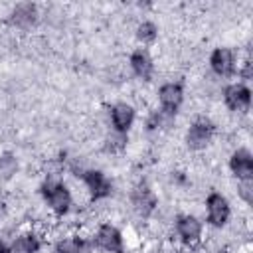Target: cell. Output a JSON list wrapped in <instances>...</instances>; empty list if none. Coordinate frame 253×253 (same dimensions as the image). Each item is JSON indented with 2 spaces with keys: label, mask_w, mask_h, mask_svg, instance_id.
I'll return each instance as SVG.
<instances>
[{
  "label": "cell",
  "mask_w": 253,
  "mask_h": 253,
  "mask_svg": "<svg viewBox=\"0 0 253 253\" xmlns=\"http://www.w3.org/2000/svg\"><path fill=\"white\" fill-rule=\"evenodd\" d=\"M43 196L49 204V208L55 211V213H65L71 206V194L69 190L59 184L55 178H47L45 184H43Z\"/></svg>",
  "instance_id": "6da1fadb"
},
{
  "label": "cell",
  "mask_w": 253,
  "mask_h": 253,
  "mask_svg": "<svg viewBox=\"0 0 253 253\" xmlns=\"http://www.w3.org/2000/svg\"><path fill=\"white\" fill-rule=\"evenodd\" d=\"M211 134H213V125L208 121V119H200L196 121L188 134H186V140H188V146L194 148V150H200V148H206V144L211 140Z\"/></svg>",
  "instance_id": "7a4b0ae2"
},
{
  "label": "cell",
  "mask_w": 253,
  "mask_h": 253,
  "mask_svg": "<svg viewBox=\"0 0 253 253\" xmlns=\"http://www.w3.org/2000/svg\"><path fill=\"white\" fill-rule=\"evenodd\" d=\"M81 176H83V182H85V186H87V190H89L93 200H101V198L111 194V182L107 180V176L103 172L85 170Z\"/></svg>",
  "instance_id": "3957f363"
},
{
  "label": "cell",
  "mask_w": 253,
  "mask_h": 253,
  "mask_svg": "<svg viewBox=\"0 0 253 253\" xmlns=\"http://www.w3.org/2000/svg\"><path fill=\"white\" fill-rule=\"evenodd\" d=\"M206 208H208V219L213 225H223L229 219V204L221 194L217 192L210 194L206 200Z\"/></svg>",
  "instance_id": "277c9868"
},
{
  "label": "cell",
  "mask_w": 253,
  "mask_h": 253,
  "mask_svg": "<svg viewBox=\"0 0 253 253\" xmlns=\"http://www.w3.org/2000/svg\"><path fill=\"white\" fill-rule=\"evenodd\" d=\"M97 245L109 253H123V235L117 227L105 223L99 227L97 231V237H95Z\"/></svg>",
  "instance_id": "5b68a950"
},
{
  "label": "cell",
  "mask_w": 253,
  "mask_h": 253,
  "mask_svg": "<svg viewBox=\"0 0 253 253\" xmlns=\"http://www.w3.org/2000/svg\"><path fill=\"white\" fill-rule=\"evenodd\" d=\"M223 99L231 111H245L251 103V91L245 85H229L223 89Z\"/></svg>",
  "instance_id": "8992f818"
},
{
  "label": "cell",
  "mask_w": 253,
  "mask_h": 253,
  "mask_svg": "<svg viewBox=\"0 0 253 253\" xmlns=\"http://www.w3.org/2000/svg\"><path fill=\"white\" fill-rule=\"evenodd\" d=\"M158 99H160V105H162L164 111L176 113V109L180 107V103L184 99L182 85L180 83H166V85H162L160 91H158Z\"/></svg>",
  "instance_id": "52a82bcc"
},
{
  "label": "cell",
  "mask_w": 253,
  "mask_h": 253,
  "mask_svg": "<svg viewBox=\"0 0 253 253\" xmlns=\"http://www.w3.org/2000/svg\"><path fill=\"white\" fill-rule=\"evenodd\" d=\"M132 206L136 208V211L140 215H150L156 208V196L152 194V190L146 184H140L134 192H132Z\"/></svg>",
  "instance_id": "ba28073f"
},
{
  "label": "cell",
  "mask_w": 253,
  "mask_h": 253,
  "mask_svg": "<svg viewBox=\"0 0 253 253\" xmlns=\"http://www.w3.org/2000/svg\"><path fill=\"white\" fill-rule=\"evenodd\" d=\"M229 166H231V172L239 180L251 178V174H253V158H251V152L245 150V148L235 150L233 156H231V160H229Z\"/></svg>",
  "instance_id": "9c48e42d"
},
{
  "label": "cell",
  "mask_w": 253,
  "mask_h": 253,
  "mask_svg": "<svg viewBox=\"0 0 253 253\" xmlns=\"http://www.w3.org/2000/svg\"><path fill=\"white\" fill-rule=\"evenodd\" d=\"M176 229H178V235L186 241V243H196L200 241V235H202V223L194 217V215H180L178 221H176Z\"/></svg>",
  "instance_id": "30bf717a"
},
{
  "label": "cell",
  "mask_w": 253,
  "mask_h": 253,
  "mask_svg": "<svg viewBox=\"0 0 253 253\" xmlns=\"http://www.w3.org/2000/svg\"><path fill=\"white\" fill-rule=\"evenodd\" d=\"M111 119H113L117 132H126L134 121V109L126 103H119L111 109Z\"/></svg>",
  "instance_id": "8fae6325"
},
{
  "label": "cell",
  "mask_w": 253,
  "mask_h": 253,
  "mask_svg": "<svg viewBox=\"0 0 253 253\" xmlns=\"http://www.w3.org/2000/svg\"><path fill=\"white\" fill-rule=\"evenodd\" d=\"M210 63H211V69L217 73V75H231L233 73V53L227 49V47H217L211 57H210Z\"/></svg>",
  "instance_id": "7c38bea8"
},
{
  "label": "cell",
  "mask_w": 253,
  "mask_h": 253,
  "mask_svg": "<svg viewBox=\"0 0 253 253\" xmlns=\"http://www.w3.org/2000/svg\"><path fill=\"white\" fill-rule=\"evenodd\" d=\"M130 67L132 71L140 77V79H150L152 75V69H154V63L150 59V55L142 49H136L132 55H130Z\"/></svg>",
  "instance_id": "4fadbf2b"
},
{
  "label": "cell",
  "mask_w": 253,
  "mask_h": 253,
  "mask_svg": "<svg viewBox=\"0 0 253 253\" xmlns=\"http://www.w3.org/2000/svg\"><path fill=\"white\" fill-rule=\"evenodd\" d=\"M38 10L34 4H18L12 12V24L16 28H30L36 22Z\"/></svg>",
  "instance_id": "5bb4252c"
},
{
  "label": "cell",
  "mask_w": 253,
  "mask_h": 253,
  "mask_svg": "<svg viewBox=\"0 0 253 253\" xmlns=\"http://www.w3.org/2000/svg\"><path fill=\"white\" fill-rule=\"evenodd\" d=\"M38 249H40L38 237L32 235V233H28V235L16 237V239L10 243V247L6 249V253H36Z\"/></svg>",
  "instance_id": "9a60e30c"
},
{
  "label": "cell",
  "mask_w": 253,
  "mask_h": 253,
  "mask_svg": "<svg viewBox=\"0 0 253 253\" xmlns=\"http://www.w3.org/2000/svg\"><path fill=\"white\" fill-rule=\"evenodd\" d=\"M55 253H91V245L83 239H63L57 243Z\"/></svg>",
  "instance_id": "2e32d148"
},
{
  "label": "cell",
  "mask_w": 253,
  "mask_h": 253,
  "mask_svg": "<svg viewBox=\"0 0 253 253\" xmlns=\"http://www.w3.org/2000/svg\"><path fill=\"white\" fill-rule=\"evenodd\" d=\"M16 170H18V160H16V156L10 154V152L2 154V156H0V176H2V178H12V176L16 174Z\"/></svg>",
  "instance_id": "e0dca14e"
},
{
  "label": "cell",
  "mask_w": 253,
  "mask_h": 253,
  "mask_svg": "<svg viewBox=\"0 0 253 253\" xmlns=\"http://www.w3.org/2000/svg\"><path fill=\"white\" fill-rule=\"evenodd\" d=\"M156 34H158V30H156V26H154L152 22H142V24L136 28V38H138L140 42H144V43L154 42V40H156Z\"/></svg>",
  "instance_id": "ac0fdd59"
},
{
  "label": "cell",
  "mask_w": 253,
  "mask_h": 253,
  "mask_svg": "<svg viewBox=\"0 0 253 253\" xmlns=\"http://www.w3.org/2000/svg\"><path fill=\"white\" fill-rule=\"evenodd\" d=\"M125 146H126V134H125V132H115V134H111V136L107 138V144H105V148H107L109 152L123 150Z\"/></svg>",
  "instance_id": "d6986e66"
},
{
  "label": "cell",
  "mask_w": 253,
  "mask_h": 253,
  "mask_svg": "<svg viewBox=\"0 0 253 253\" xmlns=\"http://www.w3.org/2000/svg\"><path fill=\"white\" fill-rule=\"evenodd\" d=\"M237 194H239V198H241L245 204H251V202H253V180H251V178L239 180V184H237Z\"/></svg>",
  "instance_id": "ffe728a7"
},
{
  "label": "cell",
  "mask_w": 253,
  "mask_h": 253,
  "mask_svg": "<svg viewBox=\"0 0 253 253\" xmlns=\"http://www.w3.org/2000/svg\"><path fill=\"white\" fill-rule=\"evenodd\" d=\"M219 253H223V251H219Z\"/></svg>",
  "instance_id": "44dd1931"
}]
</instances>
